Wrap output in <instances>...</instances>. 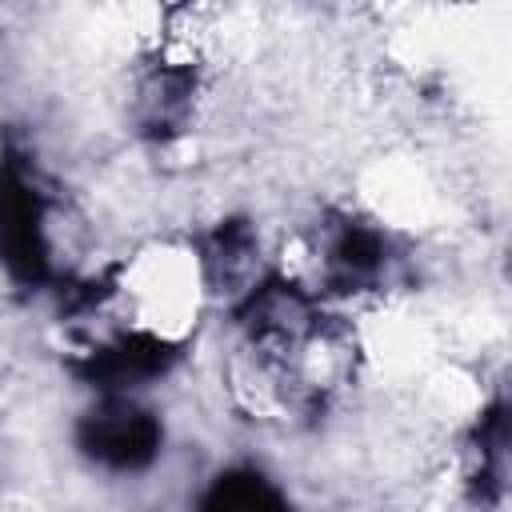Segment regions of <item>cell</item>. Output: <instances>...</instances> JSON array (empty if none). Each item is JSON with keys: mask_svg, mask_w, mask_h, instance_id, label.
Masks as SVG:
<instances>
[{"mask_svg": "<svg viewBox=\"0 0 512 512\" xmlns=\"http://www.w3.org/2000/svg\"><path fill=\"white\" fill-rule=\"evenodd\" d=\"M192 512H296V504L264 468L228 464L200 488Z\"/></svg>", "mask_w": 512, "mask_h": 512, "instance_id": "8992f818", "label": "cell"}, {"mask_svg": "<svg viewBox=\"0 0 512 512\" xmlns=\"http://www.w3.org/2000/svg\"><path fill=\"white\" fill-rule=\"evenodd\" d=\"M184 360V340L152 328H116L68 360V372L96 396H140Z\"/></svg>", "mask_w": 512, "mask_h": 512, "instance_id": "277c9868", "label": "cell"}, {"mask_svg": "<svg viewBox=\"0 0 512 512\" xmlns=\"http://www.w3.org/2000/svg\"><path fill=\"white\" fill-rule=\"evenodd\" d=\"M48 188L20 144L0 148V272L24 292H52L60 272L48 236Z\"/></svg>", "mask_w": 512, "mask_h": 512, "instance_id": "6da1fadb", "label": "cell"}, {"mask_svg": "<svg viewBox=\"0 0 512 512\" xmlns=\"http://www.w3.org/2000/svg\"><path fill=\"white\" fill-rule=\"evenodd\" d=\"M196 100V72L188 64H156L136 88V128L140 136L168 144L184 132Z\"/></svg>", "mask_w": 512, "mask_h": 512, "instance_id": "5b68a950", "label": "cell"}, {"mask_svg": "<svg viewBox=\"0 0 512 512\" xmlns=\"http://www.w3.org/2000/svg\"><path fill=\"white\" fill-rule=\"evenodd\" d=\"M252 256H256V232L248 220L232 216V220H220L204 244H200V268H204V280L216 288V292H244L248 284V272H252Z\"/></svg>", "mask_w": 512, "mask_h": 512, "instance_id": "ba28073f", "label": "cell"}, {"mask_svg": "<svg viewBox=\"0 0 512 512\" xmlns=\"http://www.w3.org/2000/svg\"><path fill=\"white\" fill-rule=\"evenodd\" d=\"M76 456L108 476H140L164 452V420L140 396H96L72 424Z\"/></svg>", "mask_w": 512, "mask_h": 512, "instance_id": "7a4b0ae2", "label": "cell"}, {"mask_svg": "<svg viewBox=\"0 0 512 512\" xmlns=\"http://www.w3.org/2000/svg\"><path fill=\"white\" fill-rule=\"evenodd\" d=\"M504 476H508V404L504 396H496L472 428V472H468L472 496L484 504H500Z\"/></svg>", "mask_w": 512, "mask_h": 512, "instance_id": "52a82bcc", "label": "cell"}, {"mask_svg": "<svg viewBox=\"0 0 512 512\" xmlns=\"http://www.w3.org/2000/svg\"><path fill=\"white\" fill-rule=\"evenodd\" d=\"M316 264H320V296H368L384 292V284L400 268V248L396 236L348 208H328L320 220V244H316Z\"/></svg>", "mask_w": 512, "mask_h": 512, "instance_id": "3957f363", "label": "cell"}]
</instances>
